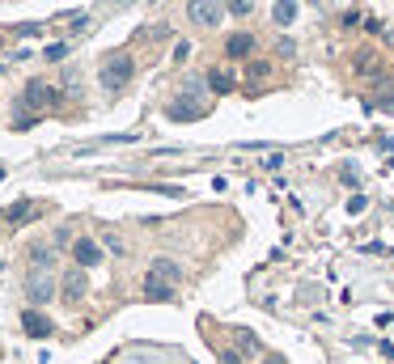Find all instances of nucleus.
<instances>
[{"mask_svg": "<svg viewBox=\"0 0 394 364\" xmlns=\"http://www.w3.org/2000/svg\"><path fill=\"white\" fill-rule=\"evenodd\" d=\"M225 51H229V60H250L255 56V34H234L225 42Z\"/></svg>", "mask_w": 394, "mask_h": 364, "instance_id": "nucleus-11", "label": "nucleus"}, {"mask_svg": "<svg viewBox=\"0 0 394 364\" xmlns=\"http://www.w3.org/2000/svg\"><path fill=\"white\" fill-rule=\"evenodd\" d=\"M220 364H246V360H242V351H234V347H225V351H220Z\"/></svg>", "mask_w": 394, "mask_h": 364, "instance_id": "nucleus-21", "label": "nucleus"}, {"mask_svg": "<svg viewBox=\"0 0 394 364\" xmlns=\"http://www.w3.org/2000/svg\"><path fill=\"white\" fill-rule=\"evenodd\" d=\"M271 22H275V26H293V22H297V0H275Z\"/></svg>", "mask_w": 394, "mask_h": 364, "instance_id": "nucleus-13", "label": "nucleus"}, {"mask_svg": "<svg viewBox=\"0 0 394 364\" xmlns=\"http://www.w3.org/2000/svg\"><path fill=\"white\" fill-rule=\"evenodd\" d=\"M250 9H255V0H225V13L229 17H250Z\"/></svg>", "mask_w": 394, "mask_h": 364, "instance_id": "nucleus-16", "label": "nucleus"}, {"mask_svg": "<svg viewBox=\"0 0 394 364\" xmlns=\"http://www.w3.org/2000/svg\"><path fill=\"white\" fill-rule=\"evenodd\" d=\"M165 115H170L174 123H195V119H204V106H199V102H191V97H179V102L165 106Z\"/></svg>", "mask_w": 394, "mask_h": 364, "instance_id": "nucleus-7", "label": "nucleus"}, {"mask_svg": "<svg viewBox=\"0 0 394 364\" xmlns=\"http://www.w3.org/2000/svg\"><path fill=\"white\" fill-rule=\"evenodd\" d=\"M5 221H9V225H22V221H30V203L22 199V203H13V207H5Z\"/></svg>", "mask_w": 394, "mask_h": 364, "instance_id": "nucleus-15", "label": "nucleus"}, {"mask_svg": "<svg viewBox=\"0 0 394 364\" xmlns=\"http://www.w3.org/2000/svg\"><path fill=\"white\" fill-rule=\"evenodd\" d=\"M293 51H297L293 38H275V56H280V60H293Z\"/></svg>", "mask_w": 394, "mask_h": 364, "instance_id": "nucleus-18", "label": "nucleus"}, {"mask_svg": "<svg viewBox=\"0 0 394 364\" xmlns=\"http://www.w3.org/2000/svg\"><path fill=\"white\" fill-rule=\"evenodd\" d=\"M187 17H191V26H199V30H212V26L225 17V0H187Z\"/></svg>", "mask_w": 394, "mask_h": 364, "instance_id": "nucleus-2", "label": "nucleus"}, {"mask_svg": "<svg viewBox=\"0 0 394 364\" xmlns=\"http://www.w3.org/2000/svg\"><path fill=\"white\" fill-rule=\"evenodd\" d=\"M149 276H157V280H165V284H183V267L174 263V258H153L149 263Z\"/></svg>", "mask_w": 394, "mask_h": 364, "instance_id": "nucleus-8", "label": "nucleus"}, {"mask_svg": "<svg viewBox=\"0 0 394 364\" xmlns=\"http://www.w3.org/2000/svg\"><path fill=\"white\" fill-rule=\"evenodd\" d=\"M22 326H26V335H30V339H47V335L55 331V326H51V318H43L34 305H30L26 314H22Z\"/></svg>", "mask_w": 394, "mask_h": 364, "instance_id": "nucleus-9", "label": "nucleus"}, {"mask_svg": "<svg viewBox=\"0 0 394 364\" xmlns=\"http://www.w3.org/2000/svg\"><path fill=\"white\" fill-rule=\"evenodd\" d=\"M174 284H165V280H157V276H144V301H174Z\"/></svg>", "mask_w": 394, "mask_h": 364, "instance_id": "nucleus-10", "label": "nucleus"}, {"mask_svg": "<svg viewBox=\"0 0 394 364\" xmlns=\"http://www.w3.org/2000/svg\"><path fill=\"white\" fill-rule=\"evenodd\" d=\"M132 72H136V60L128 56V51H115V56H106V60H102V68H98V81H102L110 93H119V89L132 81Z\"/></svg>", "mask_w": 394, "mask_h": 364, "instance_id": "nucleus-1", "label": "nucleus"}, {"mask_svg": "<svg viewBox=\"0 0 394 364\" xmlns=\"http://www.w3.org/2000/svg\"><path fill=\"white\" fill-rule=\"evenodd\" d=\"M73 258H77V267L89 271V267L102 263V246H98L93 237H77V242H73Z\"/></svg>", "mask_w": 394, "mask_h": 364, "instance_id": "nucleus-6", "label": "nucleus"}, {"mask_svg": "<svg viewBox=\"0 0 394 364\" xmlns=\"http://www.w3.org/2000/svg\"><path fill=\"white\" fill-rule=\"evenodd\" d=\"M271 72V64L267 60H246V81H263Z\"/></svg>", "mask_w": 394, "mask_h": 364, "instance_id": "nucleus-17", "label": "nucleus"}, {"mask_svg": "<svg viewBox=\"0 0 394 364\" xmlns=\"http://www.w3.org/2000/svg\"><path fill=\"white\" fill-rule=\"evenodd\" d=\"M263 364H285V360H280V356H267V360H263Z\"/></svg>", "mask_w": 394, "mask_h": 364, "instance_id": "nucleus-25", "label": "nucleus"}, {"mask_svg": "<svg viewBox=\"0 0 394 364\" xmlns=\"http://www.w3.org/2000/svg\"><path fill=\"white\" fill-rule=\"evenodd\" d=\"M51 296H55V280H51V271L30 267V276H26V301H30V305H47Z\"/></svg>", "mask_w": 394, "mask_h": 364, "instance_id": "nucleus-3", "label": "nucleus"}, {"mask_svg": "<svg viewBox=\"0 0 394 364\" xmlns=\"http://www.w3.org/2000/svg\"><path fill=\"white\" fill-rule=\"evenodd\" d=\"M55 102H60V93H55L47 81H30L26 93H22V106L26 111H47V106H55Z\"/></svg>", "mask_w": 394, "mask_h": 364, "instance_id": "nucleus-4", "label": "nucleus"}, {"mask_svg": "<svg viewBox=\"0 0 394 364\" xmlns=\"http://www.w3.org/2000/svg\"><path fill=\"white\" fill-rule=\"evenodd\" d=\"M102 246H106V250H115V254H123V242H119L115 233H106V237H102Z\"/></svg>", "mask_w": 394, "mask_h": 364, "instance_id": "nucleus-23", "label": "nucleus"}, {"mask_svg": "<svg viewBox=\"0 0 394 364\" xmlns=\"http://www.w3.org/2000/svg\"><path fill=\"white\" fill-rule=\"evenodd\" d=\"M204 81L212 85V93H229V89H234V77H229V72H225V68H212V72H208Z\"/></svg>", "mask_w": 394, "mask_h": 364, "instance_id": "nucleus-14", "label": "nucleus"}, {"mask_svg": "<svg viewBox=\"0 0 394 364\" xmlns=\"http://www.w3.org/2000/svg\"><path fill=\"white\" fill-rule=\"evenodd\" d=\"M30 267L51 271V267H55V250H51V246H43V242H34V246H30Z\"/></svg>", "mask_w": 394, "mask_h": 364, "instance_id": "nucleus-12", "label": "nucleus"}, {"mask_svg": "<svg viewBox=\"0 0 394 364\" xmlns=\"http://www.w3.org/2000/svg\"><path fill=\"white\" fill-rule=\"evenodd\" d=\"M238 343H242V347H246V351H259V339H255V335H250V331H242V335H238Z\"/></svg>", "mask_w": 394, "mask_h": 364, "instance_id": "nucleus-22", "label": "nucleus"}, {"mask_svg": "<svg viewBox=\"0 0 394 364\" xmlns=\"http://www.w3.org/2000/svg\"><path fill=\"white\" fill-rule=\"evenodd\" d=\"M60 284H64V288H60V301H64V305H81V296H85V267L64 271Z\"/></svg>", "mask_w": 394, "mask_h": 364, "instance_id": "nucleus-5", "label": "nucleus"}, {"mask_svg": "<svg viewBox=\"0 0 394 364\" xmlns=\"http://www.w3.org/2000/svg\"><path fill=\"white\" fill-rule=\"evenodd\" d=\"M174 60H179V64H187V60H191V42H179V51H174Z\"/></svg>", "mask_w": 394, "mask_h": 364, "instance_id": "nucleus-24", "label": "nucleus"}, {"mask_svg": "<svg viewBox=\"0 0 394 364\" xmlns=\"http://www.w3.org/2000/svg\"><path fill=\"white\" fill-rule=\"evenodd\" d=\"M43 56H47L51 64H55V60H64V56H68V42H51V47L43 51Z\"/></svg>", "mask_w": 394, "mask_h": 364, "instance_id": "nucleus-19", "label": "nucleus"}, {"mask_svg": "<svg viewBox=\"0 0 394 364\" xmlns=\"http://www.w3.org/2000/svg\"><path fill=\"white\" fill-rule=\"evenodd\" d=\"M365 203H369L365 195H352V199H348V212H352V216H361V212H365Z\"/></svg>", "mask_w": 394, "mask_h": 364, "instance_id": "nucleus-20", "label": "nucleus"}]
</instances>
